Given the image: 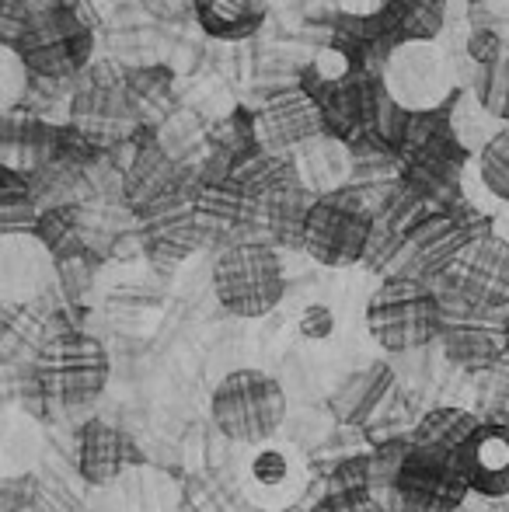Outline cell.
<instances>
[{"label": "cell", "instance_id": "cell-1", "mask_svg": "<svg viewBox=\"0 0 509 512\" xmlns=\"http://www.w3.org/2000/svg\"><path fill=\"white\" fill-rule=\"evenodd\" d=\"M109 352L98 338L84 331H56L39 345L32 363V380L49 408H81L95 401L109 384Z\"/></svg>", "mask_w": 509, "mask_h": 512}, {"label": "cell", "instance_id": "cell-2", "mask_svg": "<svg viewBox=\"0 0 509 512\" xmlns=\"http://www.w3.org/2000/svg\"><path fill=\"white\" fill-rule=\"evenodd\" d=\"M447 307L419 276L384 279L367 304V328L387 352H412L443 335Z\"/></svg>", "mask_w": 509, "mask_h": 512}, {"label": "cell", "instance_id": "cell-3", "mask_svg": "<svg viewBox=\"0 0 509 512\" xmlns=\"http://www.w3.org/2000/svg\"><path fill=\"white\" fill-rule=\"evenodd\" d=\"M210 415L234 443L265 446L286 418V391L272 373L241 366L213 387Z\"/></svg>", "mask_w": 509, "mask_h": 512}, {"label": "cell", "instance_id": "cell-4", "mask_svg": "<svg viewBox=\"0 0 509 512\" xmlns=\"http://www.w3.org/2000/svg\"><path fill=\"white\" fill-rule=\"evenodd\" d=\"M213 293L234 317H265L286 293V272L269 244L245 241L220 251L213 265Z\"/></svg>", "mask_w": 509, "mask_h": 512}, {"label": "cell", "instance_id": "cell-5", "mask_svg": "<svg viewBox=\"0 0 509 512\" xmlns=\"http://www.w3.org/2000/svg\"><path fill=\"white\" fill-rule=\"evenodd\" d=\"M384 91L408 115H429L443 108L447 98L454 95V74H450L447 53L436 42L405 39L387 53Z\"/></svg>", "mask_w": 509, "mask_h": 512}, {"label": "cell", "instance_id": "cell-6", "mask_svg": "<svg viewBox=\"0 0 509 512\" xmlns=\"http://www.w3.org/2000/svg\"><path fill=\"white\" fill-rule=\"evenodd\" d=\"M394 492L408 512H454L471 495L461 453L408 446L394 471Z\"/></svg>", "mask_w": 509, "mask_h": 512}, {"label": "cell", "instance_id": "cell-7", "mask_svg": "<svg viewBox=\"0 0 509 512\" xmlns=\"http://www.w3.org/2000/svg\"><path fill=\"white\" fill-rule=\"evenodd\" d=\"M374 241V216L349 196L314 199L304 223V248L318 265L349 269L370 251Z\"/></svg>", "mask_w": 509, "mask_h": 512}, {"label": "cell", "instance_id": "cell-8", "mask_svg": "<svg viewBox=\"0 0 509 512\" xmlns=\"http://www.w3.org/2000/svg\"><path fill=\"white\" fill-rule=\"evenodd\" d=\"M440 342L450 363L464 366V370H489L509 349V317L503 310L475 307L457 300L454 307H447Z\"/></svg>", "mask_w": 509, "mask_h": 512}, {"label": "cell", "instance_id": "cell-9", "mask_svg": "<svg viewBox=\"0 0 509 512\" xmlns=\"http://www.w3.org/2000/svg\"><path fill=\"white\" fill-rule=\"evenodd\" d=\"M143 467L140 446L129 439L119 425L91 418L77 432V474L91 488H112L126 478L129 471Z\"/></svg>", "mask_w": 509, "mask_h": 512}, {"label": "cell", "instance_id": "cell-10", "mask_svg": "<svg viewBox=\"0 0 509 512\" xmlns=\"http://www.w3.org/2000/svg\"><path fill=\"white\" fill-rule=\"evenodd\" d=\"M457 300L475 307L503 310L509 307V241L482 234L468 244L454 269Z\"/></svg>", "mask_w": 509, "mask_h": 512}, {"label": "cell", "instance_id": "cell-11", "mask_svg": "<svg viewBox=\"0 0 509 512\" xmlns=\"http://www.w3.org/2000/svg\"><path fill=\"white\" fill-rule=\"evenodd\" d=\"M325 136V112L307 91H283L258 112V143L265 150H290Z\"/></svg>", "mask_w": 509, "mask_h": 512}, {"label": "cell", "instance_id": "cell-12", "mask_svg": "<svg viewBox=\"0 0 509 512\" xmlns=\"http://www.w3.org/2000/svg\"><path fill=\"white\" fill-rule=\"evenodd\" d=\"M475 237L454 220V216H426L412 227L408 234V258L415 265V276H443V272H454L461 255L468 251V244Z\"/></svg>", "mask_w": 509, "mask_h": 512}, {"label": "cell", "instance_id": "cell-13", "mask_svg": "<svg viewBox=\"0 0 509 512\" xmlns=\"http://www.w3.org/2000/svg\"><path fill=\"white\" fill-rule=\"evenodd\" d=\"M461 467L471 492L485 499L509 495V425H482V432L461 450Z\"/></svg>", "mask_w": 509, "mask_h": 512}, {"label": "cell", "instance_id": "cell-14", "mask_svg": "<svg viewBox=\"0 0 509 512\" xmlns=\"http://www.w3.org/2000/svg\"><path fill=\"white\" fill-rule=\"evenodd\" d=\"M391 391H394V370L377 359V363L356 366L353 373H346L342 384L335 387L328 408H332V415L342 425H363L377 415V408L391 398Z\"/></svg>", "mask_w": 509, "mask_h": 512}, {"label": "cell", "instance_id": "cell-15", "mask_svg": "<svg viewBox=\"0 0 509 512\" xmlns=\"http://www.w3.org/2000/svg\"><path fill=\"white\" fill-rule=\"evenodd\" d=\"M56 269V255L28 234L4 237V293L7 300H28L46 286L49 272Z\"/></svg>", "mask_w": 509, "mask_h": 512}, {"label": "cell", "instance_id": "cell-16", "mask_svg": "<svg viewBox=\"0 0 509 512\" xmlns=\"http://www.w3.org/2000/svg\"><path fill=\"white\" fill-rule=\"evenodd\" d=\"M293 168H297V178L307 192H318L325 199L346 185L349 171H353V157L339 136H318L297 150Z\"/></svg>", "mask_w": 509, "mask_h": 512}, {"label": "cell", "instance_id": "cell-17", "mask_svg": "<svg viewBox=\"0 0 509 512\" xmlns=\"http://www.w3.org/2000/svg\"><path fill=\"white\" fill-rule=\"evenodd\" d=\"M269 0H196V18L210 39L238 42L262 28Z\"/></svg>", "mask_w": 509, "mask_h": 512}, {"label": "cell", "instance_id": "cell-18", "mask_svg": "<svg viewBox=\"0 0 509 512\" xmlns=\"http://www.w3.org/2000/svg\"><path fill=\"white\" fill-rule=\"evenodd\" d=\"M248 481L258 499L290 502L300 488V460L286 446H258L248 464Z\"/></svg>", "mask_w": 509, "mask_h": 512}, {"label": "cell", "instance_id": "cell-19", "mask_svg": "<svg viewBox=\"0 0 509 512\" xmlns=\"http://www.w3.org/2000/svg\"><path fill=\"white\" fill-rule=\"evenodd\" d=\"M307 512H381L370 485V464L367 460H346L332 474L328 495L318 499Z\"/></svg>", "mask_w": 509, "mask_h": 512}, {"label": "cell", "instance_id": "cell-20", "mask_svg": "<svg viewBox=\"0 0 509 512\" xmlns=\"http://www.w3.org/2000/svg\"><path fill=\"white\" fill-rule=\"evenodd\" d=\"M482 425L485 422H478V418L464 408H433L415 425L412 443L433 446V450H447V453H461L464 446L482 432Z\"/></svg>", "mask_w": 509, "mask_h": 512}, {"label": "cell", "instance_id": "cell-21", "mask_svg": "<svg viewBox=\"0 0 509 512\" xmlns=\"http://www.w3.org/2000/svg\"><path fill=\"white\" fill-rule=\"evenodd\" d=\"M171 189H175V164H171V157L154 147L143 150L126 175L129 203L140 209L157 206V203H164V199H171Z\"/></svg>", "mask_w": 509, "mask_h": 512}, {"label": "cell", "instance_id": "cell-22", "mask_svg": "<svg viewBox=\"0 0 509 512\" xmlns=\"http://www.w3.org/2000/svg\"><path fill=\"white\" fill-rule=\"evenodd\" d=\"M175 485L150 467H136L119 481V506L123 512H171Z\"/></svg>", "mask_w": 509, "mask_h": 512}, {"label": "cell", "instance_id": "cell-23", "mask_svg": "<svg viewBox=\"0 0 509 512\" xmlns=\"http://www.w3.org/2000/svg\"><path fill=\"white\" fill-rule=\"evenodd\" d=\"M471 95L478 98V105L499 122H509V46L503 49L492 67H478L475 81H471Z\"/></svg>", "mask_w": 509, "mask_h": 512}, {"label": "cell", "instance_id": "cell-24", "mask_svg": "<svg viewBox=\"0 0 509 512\" xmlns=\"http://www.w3.org/2000/svg\"><path fill=\"white\" fill-rule=\"evenodd\" d=\"M478 175H482L485 189H489L492 196L509 203V129H503V133L478 154Z\"/></svg>", "mask_w": 509, "mask_h": 512}, {"label": "cell", "instance_id": "cell-25", "mask_svg": "<svg viewBox=\"0 0 509 512\" xmlns=\"http://www.w3.org/2000/svg\"><path fill=\"white\" fill-rule=\"evenodd\" d=\"M28 60L14 46H4L0 53V102L4 108H14L28 95Z\"/></svg>", "mask_w": 509, "mask_h": 512}, {"label": "cell", "instance_id": "cell-26", "mask_svg": "<svg viewBox=\"0 0 509 512\" xmlns=\"http://www.w3.org/2000/svg\"><path fill=\"white\" fill-rule=\"evenodd\" d=\"M503 49H506V42L499 39L496 28H471L468 42H464V53H468V60L475 63V70L492 67V63L503 56Z\"/></svg>", "mask_w": 509, "mask_h": 512}, {"label": "cell", "instance_id": "cell-27", "mask_svg": "<svg viewBox=\"0 0 509 512\" xmlns=\"http://www.w3.org/2000/svg\"><path fill=\"white\" fill-rule=\"evenodd\" d=\"M300 335H304V342H328L335 335V310L325 304H311L300 314Z\"/></svg>", "mask_w": 509, "mask_h": 512}, {"label": "cell", "instance_id": "cell-28", "mask_svg": "<svg viewBox=\"0 0 509 512\" xmlns=\"http://www.w3.org/2000/svg\"><path fill=\"white\" fill-rule=\"evenodd\" d=\"M412 4H419V7H436L440 0H412Z\"/></svg>", "mask_w": 509, "mask_h": 512}]
</instances>
